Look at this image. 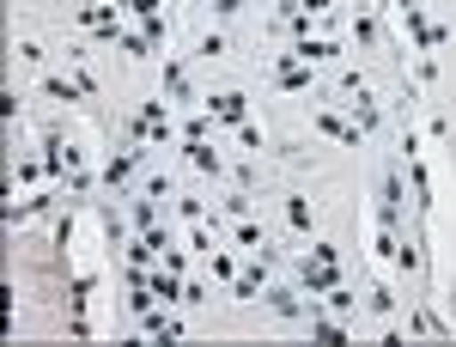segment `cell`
Listing matches in <instances>:
<instances>
[{
	"label": "cell",
	"instance_id": "cell-16",
	"mask_svg": "<svg viewBox=\"0 0 456 347\" xmlns=\"http://www.w3.org/2000/svg\"><path fill=\"white\" fill-rule=\"evenodd\" d=\"M141 31L152 37V43H171V19H165V12H146V19H141Z\"/></svg>",
	"mask_w": 456,
	"mask_h": 347
},
{
	"label": "cell",
	"instance_id": "cell-18",
	"mask_svg": "<svg viewBox=\"0 0 456 347\" xmlns=\"http://www.w3.org/2000/svg\"><path fill=\"white\" fill-rule=\"evenodd\" d=\"M219 55H225V37L219 31H208L201 43H195V62H219Z\"/></svg>",
	"mask_w": 456,
	"mask_h": 347
},
{
	"label": "cell",
	"instance_id": "cell-8",
	"mask_svg": "<svg viewBox=\"0 0 456 347\" xmlns=\"http://www.w3.org/2000/svg\"><path fill=\"white\" fill-rule=\"evenodd\" d=\"M141 159H146V153H141V140H128V146H116V153H110V165H104V183H110V189H122L128 177L141 171Z\"/></svg>",
	"mask_w": 456,
	"mask_h": 347
},
{
	"label": "cell",
	"instance_id": "cell-14",
	"mask_svg": "<svg viewBox=\"0 0 456 347\" xmlns=\"http://www.w3.org/2000/svg\"><path fill=\"white\" fill-rule=\"evenodd\" d=\"M286 226H292L298 238L311 232V195H286Z\"/></svg>",
	"mask_w": 456,
	"mask_h": 347
},
{
	"label": "cell",
	"instance_id": "cell-10",
	"mask_svg": "<svg viewBox=\"0 0 456 347\" xmlns=\"http://www.w3.org/2000/svg\"><path fill=\"white\" fill-rule=\"evenodd\" d=\"M165 98H171V104H189V98H195L189 62H183V55H165Z\"/></svg>",
	"mask_w": 456,
	"mask_h": 347
},
{
	"label": "cell",
	"instance_id": "cell-11",
	"mask_svg": "<svg viewBox=\"0 0 456 347\" xmlns=\"http://www.w3.org/2000/svg\"><path fill=\"white\" fill-rule=\"evenodd\" d=\"M43 98H55V104H86V86L73 79V73H43V86H37Z\"/></svg>",
	"mask_w": 456,
	"mask_h": 347
},
{
	"label": "cell",
	"instance_id": "cell-7",
	"mask_svg": "<svg viewBox=\"0 0 456 347\" xmlns=\"http://www.w3.org/2000/svg\"><path fill=\"white\" fill-rule=\"evenodd\" d=\"M262 305L274 317H286V323H305V311H311V299L292 293V286H262Z\"/></svg>",
	"mask_w": 456,
	"mask_h": 347
},
{
	"label": "cell",
	"instance_id": "cell-19",
	"mask_svg": "<svg viewBox=\"0 0 456 347\" xmlns=\"http://www.w3.org/2000/svg\"><path fill=\"white\" fill-rule=\"evenodd\" d=\"M365 305H371V311H378V317H389V311H395V293H389L384 280H378V286L365 293Z\"/></svg>",
	"mask_w": 456,
	"mask_h": 347
},
{
	"label": "cell",
	"instance_id": "cell-3",
	"mask_svg": "<svg viewBox=\"0 0 456 347\" xmlns=\"http://www.w3.org/2000/svg\"><path fill=\"white\" fill-rule=\"evenodd\" d=\"M341 280H347V269H341V262H311V256L298 262V293H305V299H322V293H335Z\"/></svg>",
	"mask_w": 456,
	"mask_h": 347
},
{
	"label": "cell",
	"instance_id": "cell-6",
	"mask_svg": "<svg viewBox=\"0 0 456 347\" xmlns=\"http://www.w3.org/2000/svg\"><path fill=\"white\" fill-rule=\"evenodd\" d=\"M274 86H281V92H316V68L286 49V55H274Z\"/></svg>",
	"mask_w": 456,
	"mask_h": 347
},
{
	"label": "cell",
	"instance_id": "cell-12",
	"mask_svg": "<svg viewBox=\"0 0 456 347\" xmlns=\"http://www.w3.org/2000/svg\"><path fill=\"white\" fill-rule=\"evenodd\" d=\"M292 55H298V62H311V68H322V62H335V55H341V43H335V37H298V43H292Z\"/></svg>",
	"mask_w": 456,
	"mask_h": 347
},
{
	"label": "cell",
	"instance_id": "cell-4",
	"mask_svg": "<svg viewBox=\"0 0 456 347\" xmlns=\"http://www.w3.org/2000/svg\"><path fill=\"white\" fill-rule=\"evenodd\" d=\"M201 104L213 110V122H225V128H244L249 122V98L238 92V86H225V92H208Z\"/></svg>",
	"mask_w": 456,
	"mask_h": 347
},
{
	"label": "cell",
	"instance_id": "cell-13",
	"mask_svg": "<svg viewBox=\"0 0 456 347\" xmlns=\"http://www.w3.org/2000/svg\"><path fill=\"white\" fill-rule=\"evenodd\" d=\"M232 244H238V250H274V244H268V232H262V219H232Z\"/></svg>",
	"mask_w": 456,
	"mask_h": 347
},
{
	"label": "cell",
	"instance_id": "cell-21",
	"mask_svg": "<svg viewBox=\"0 0 456 347\" xmlns=\"http://www.w3.org/2000/svg\"><path fill=\"white\" fill-rule=\"evenodd\" d=\"M238 140H244L249 153H262V146H268V140H262V128H256V122H244V128H238Z\"/></svg>",
	"mask_w": 456,
	"mask_h": 347
},
{
	"label": "cell",
	"instance_id": "cell-23",
	"mask_svg": "<svg viewBox=\"0 0 456 347\" xmlns=\"http://www.w3.org/2000/svg\"><path fill=\"white\" fill-rule=\"evenodd\" d=\"M311 262H341V250H335V244H322V238H316V244H311Z\"/></svg>",
	"mask_w": 456,
	"mask_h": 347
},
{
	"label": "cell",
	"instance_id": "cell-24",
	"mask_svg": "<svg viewBox=\"0 0 456 347\" xmlns=\"http://www.w3.org/2000/svg\"><path fill=\"white\" fill-rule=\"evenodd\" d=\"M213 12H219V19H238V12H244V0H213Z\"/></svg>",
	"mask_w": 456,
	"mask_h": 347
},
{
	"label": "cell",
	"instance_id": "cell-9",
	"mask_svg": "<svg viewBox=\"0 0 456 347\" xmlns=\"http://www.w3.org/2000/svg\"><path fill=\"white\" fill-rule=\"evenodd\" d=\"M183 159H189V171H201V177H225V159L213 153V140H208V135L183 140Z\"/></svg>",
	"mask_w": 456,
	"mask_h": 347
},
{
	"label": "cell",
	"instance_id": "cell-17",
	"mask_svg": "<svg viewBox=\"0 0 456 347\" xmlns=\"http://www.w3.org/2000/svg\"><path fill=\"white\" fill-rule=\"evenodd\" d=\"M208 269H213V280H238V262H232V250H213Z\"/></svg>",
	"mask_w": 456,
	"mask_h": 347
},
{
	"label": "cell",
	"instance_id": "cell-15",
	"mask_svg": "<svg viewBox=\"0 0 456 347\" xmlns=\"http://www.w3.org/2000/svg\"><path fill=\"white\" fill-rule=\"evenodd\" d=\"M219 208L232 213V219H244V213L256 208V195H249V189H232V195H219Z\"/></svg>",
	"mask_w": 456,
	"mask_h": 347
},
{
	"label": "cell",
	"instance_id": "cell-22",
	"mask_svg": "<svg viewBox=\"0 0 456 347\" xmlns=\"http://www.w3.org/2000/svg\"><path fill=\"white\" fill-rule=\"evenodd\" d=\"M12 55H19V62H31V68H37V62H43V43H31V37H25V43H19Z\"/></svg>",
	"mask_w": 456,
	"mask_h": 347
},
{
	"label": "cell",
	"instance_id": "cell-20",
	"mask_svg": "<svg viewBox=\"0 0 456 347\" xmlns=\"http://www.w3.org/2000/svg\"><path fill=\"white\" fill-rule=\"evenodd\" d=\"M176 213H183V219H208V208H201L195 195H176Z\"/></svg>",
	"mask_w": 456,
	"mask_h": 347
},
{
	"label": "cell",
	"instance_id": "cell-5",
	"mask_svg": "<svg viewBox=\"0 0 456 347\" xmlns=\"http://www.w3.org/2000/svg\"><path fill=\"white\" fill-rule=\"evenodd\" d=\"M311 122L322 128V135H335L341 146H359V140H365V128H359V122H353V116H347L341 104H316V116H311Z\"/></svg>",
	"mask_w": 456,
	"mask_h": 347
},
{
	"label": "cell",
	"instance_id": "cell-1",
	"mask_svg": "<svg viewBox=\"0 0 456 347\" xmlns=\"http://www.w3.org/2000/svg\"><path fill=\"white\" fill-rule=\"evenodd\" d=\"M329 92L341 98V110H347V116L359 122V128H365V135H378V128H384V110H378V98H371L365 73H341V79H335Z\"/></svg>",
	"mask_w": 456,
	"mask_h": 347
},
{
	"label": "cell",
	"instance_id": "cell-2",
	"mask_svg": "<svg viewBox=\"0 0 456 347\" xmlns=\"http://www.w3.org/2000/svg\"><path fill=\"white\" fill-rule=\"evenodd\" d=\"M378 226L384 232H408V202H402V165H389L378 183Z\"/></svg>",
	"mask_w": 456,
	"mask_h": 347
}]
</instances>
